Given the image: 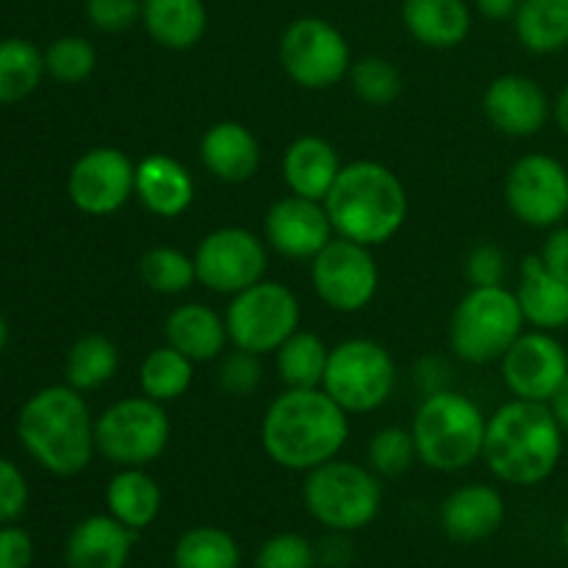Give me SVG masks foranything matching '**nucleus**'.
I'll return each instance as SVG.
<instances>
[{
  "label": "nucleus",
  "instance_id": "nucleus-1",
  "mask_svg": "<svg viewBox=\"0 0 568 568\" xmlns=\"http://www.w3.org/2000/svg\"><path fill=\"white\" fill-rule=\"evenodd\" d=\"M349 438V414L325 388H286L261 419L266 458L288 471H311L338 458Z\"/></svg>",
  "mask_w": 568,
  "mask_h": 568
},
{
  "label": "nucleus",
  "instance_id": "nucleus-2",
  "mask_svg": "<svg viewBox=\"0 0 568 568\" xmlns=\"http://www.w3.org/2000/svg\"><path fill=\"white\" fill-rule=\"evenodd\" d=\"M564 436L566 430L552 405L514 397L488 416L483 460L488 471L508 486H541L564 460Z\"/></svg>",
  "mask_w": 568,
  "mask_h": 568
},
{
  "label": "nucleus",
  "instance_id": "nucleus-3",
  "mask_svg": "<svg viewBox=\"0 0 568 568\" xmlns=\"http://www.w3.org/2000/svg\"><path fill=\"white\" fill-rule=\"evenodd\" d=\"M22 449L55 477H75L92 464L94 416L87 397L67 383L39 388L17 416Z\"/></svg>",
  "mask_w": 568,
  "mask_h": 568
},
{
  "label": "nucleus",
  "instance_id": "nucleus-4",
  "mask_svg": "<svg viewBox=\"0 0 568 568\" xmlns=\"http://www.w3.org/2000/svg\"><path fill=\"white\" fill-rule=\"evenodd\" d=\"M325 203L333 233L349 242L381 247L408 220V192L397 172L372 159L344 164Z\"/></svg>",
  "mask_w": 568,
  "mask_h": 568
},
{
  "label": "nucleus",
  "instance_id": "nucleus-5",
  "mask_svg": "<svg viewBox=\"0 0 568 568\" xmlns=\"http://www.w3.org/2000/svg\"><path fill=\"white\" fill-rule=\"evenodd\" d=\"M488 416L480 405L455 388L425 394L416 408L410 433L416 455L433 471L455 475L483 460Z\"/></svg>",
  "mask_w": 568,
  "mask_h": 568
},
{
  "label": "nucleus",
  "instance_id": "nucleus-6",
  "mask_svg": "<svg viewBox=\"0 0 568 568\" xmlns=\"http://www.w3.org/2000/svg\"><path fill=\"white\" fill-rule=\"evenodd\" d=\"M519 297L508 286H471L449 320V349L464 364L483 366L503 361L525 333Z\"/></svg>",
  "mask_w": 568,
  "mask_h": 568
},
{
  "label": "nucleus",
  "instance_id": "nucleus-7",
  "mask_svg": "<svg viewBox=\"0 0 568 568\" xmlns=\"http://www.w3.org/2000/svg\"><path fill=\"white\" fill-rule=\"evenodd\" d=\"M305 510L331 532H358L381 516L383 483L369 466L333 458L305 471Z\"/></svg>",
  "mask_w": 568,
  "mask_h": 568
},
{
  "label": "nucleus",
  "instance_id": "nucleus-8",
  "mask_svg": "<svg viewBox=\"0 0 568 568\" xmlns=\"http://www.w3.org/2000/svg\"><path fill=\"white\" fill-rule=\"evenodd\" d=\"M172 422L155 399L125 397L94 416V447L120 469H148L170 447Z\"/></svg>",
  "mask_w": 568,
  "mask_h": 568
},
{
  "label": "nucleus",
  "instance_id": "nucleus-9",
  "mask_svg": "<svg viewBox=\"0 0 568 568\" xmlns=\"http://www.w3.org/2000/svg\"><path fill=\"white\" fill-rule=\"evenodd\" d=\"M322 388L349 416L381 410L397 388L394 355L375 338H344L331 347Z\"/></svg>",
  "mask_w": 568,
  "mask_h": 568
},
{
  "label": "nucleus",
  "instance_id": "nucleus-10",
  "mask_svg": "<svg viewBox=\"0 0 568 568\" xmlns=\"http://www.w3.org/2000/svg\"><path fill=\"white\" fill-rule=\"evenodd\" d=\"M303 308L286 283L258 281L255 286L233 294L225 311L231 344L255 355H275L288 336L300 331Z\"/></svg>",
  "mask_w": 568,
  "mask_h": 568
},
{
  "label": "nucleus",
  "instance_id": "nucleus-11",
  "mask_svg": "<svg viewBox=\"0 0 568 568\" xmlns=\"http://www.w3.org/2000/svg\"><path fill=\"white\" fill-rule=\"evenodd\" d=\"M277 59L297 87L322 92L349 75L353 50L331 20L311 14L288 22L277 42Z\"/></svg>",
  "mask_w": 568,
  "mask_h": 568
},
{
  "label": "nucleus",
  "instance_id": "nucleus-12",
  "mask_svg": "<svg viewBox=\"0 0 568 568\" xmlns=\"http://www.w3.org/2000/svg\"><path fill=\"white\" fill-rule=\"evenodd\" d=\"M505 205L527 227L552 231L568 220V166L549 153H527L505 175Z\"/></svg>",
  "mask_w": 568,
  "mask_h": 568
},
{
  "label": "nucleus",
  "instance_id": "nucleus-13",
  "mask_svg": "<svg viewBox=\"0 0 568 568\" xmlns=\"http://www.w3.org/2000/svg\"><path fill=\"white\" fill-rule=\"evenodd\" d=\"M311 281L322 303L338 314L369 308L381 286V270L372 247L333 236L316 258H311Z\"/></svg>",
  "mask_w": 568,
  "mask_h": 568
},
{
  "label": "nucleus",
  "instance_id": "nucleus-14",
  "mask_svg": "<svg viewBox=\"0 0 568 568\" xmlns=\"http://www.w3.org/2000/svg\"><path fill=\"white\" fill-rule=\"evenodd\" d=\"M192 255L197 266V283H203L209 292L227 294V297L264 281L266 266H270L264 239L239 225L205 233Z\"/></svg>",
  "mask_w": 568,
  "mask_h": 568
},
{
  "label": "nucleus",
  "instance_id": "nucleus-15",
  "mask_svg": "<svg viewBox=\"0 0 568 568\" xmlns=\"http://www.w3.org/2000/svg\"><path fill=\"white\" fill-rule=\"evenodd\" d=\"M67 194L87 216H111L136 197V161L120 148H92L67 175Z\"/></svg>",
  "mask_w": 568,
  "mask_h": 568
},
{
  "label": "nucleus",
  "instance_id": "nucleus-16",
  "mask_svg": "<svg viewBox=\"0 0 568 568\" xmlns=\"http://www.w3.org/2000/svg\"><path fill=\"white\" fill-rule=\"evenodd\" d=\"M499 372L516 399L549 405L568 377V349L555 333L532 327L503 355Z\"/></svg>",
  "mask_w": 568,
  "mask_h": 568
},
{
  "label": "nucleus",
  "instance_id": "nucleus-17",
  "mask_svg": "<svg viewBox=\"0 0 568 568\" xmlns=\"http://www.w3.org/2000/svg\"><path fill=\"white\" fill-rule=\"evenodd\" d=\"M336 236L325 203L288 192L275 200L264 216V242L277 255L292 261H311Z\"/></svg>",
  "mask_w": 568,
  "mask_h": 568
},
{
  "label": "nucleus",
  "instance_id": "nucleus-18",
  "mask_svg": "<svg viewBox=\"0 0 568 568\" xmlns=\"http://www.w3.org/2000/svg\"><path fill=\"white\" fill-rule=\"evenodd\" d=\"M486 120L510 139H530L552 120V100L536 78L505 72L488 83L483 94Z\"/></svg>",
  "mask_w": 568,
  "mask_h": 568
},
{
  "label": "nucleus",
  "instance_id": "nucleus-19",
  "mask_svg": "<svg viewBox=\"0 0 568 568\" xmlns=\"http://www.w3.org/2000/svg\"><path fill=\"white\" fill-rule=\"evenodd\" d=\"M508 505L494 486H458L442 505V530L455 544H480L505 525Z\"/></svg>",
  "mask_w": 568,
  "mask_h": 568
},
{
  "label": "nucleus",
  "instance_id": "nucleus-20",
  "mask_svg": "<svg viewBox=\"0 0 568 568\" xmlns=\"http://www.w3.org/2000/svg\"><path fill=\"white\" fill-rule=\"evenodd\" d=\"M197 197L192 172L166 153H150L136 164V200L159 220H178Z\"/></svg>",
  "mask_w": 568,
  "mask_h": 568
},
{
  "label": "nucleus",
  "instance_id": "nucleus-21",
  "mask_svg": "<svg viewBox=\"0 0 568 568\" xmlns=\"http://www.w3.org/2000/svg\"><path fill=\"white\" fill-rule=\"evenodd\" d=\"M136 532L111 514H92L72 527L64 547L67 568H128Z\"/></svg>",
  "mask_w": 568,
  "mask_h": 568
},
{
  "label": "nucleus",
  "instance_id": "nucleus-22",
  "mask_svg": "<svg viewBox=\"0 0 568 568\" xmlns=\"http://www.w3.org/2000/svg\"><path fill=\"white\" fill-rule=\"evenodd\" d=\"M200 161L216 181L247 183L261 166L258 136L244 122H214L200 139Z\"/></svg>",
  "mask_w": 568,
  "mask_h": 568
},
{
  "label": "nucleus",
  "instance_id": "nucleus-23",
  "mask_svg": "<svg viewBox=\"0 0 568 568\" xmlns=\"http://www.w3.org/2000/svg\"><path fill=\"white\" fill-rule=\"evenodd\" d=\"M519 297L521 314L527 325L536 331L558 333L568 327V281L558 277L544 266L536 255H525L519 266V286L514 288Z\"/></svg>",
  "mask_w": 568,
  "mask_h": 568
},
{
  "label": "nucleus",
  "instance_id": "nucleus-24",
  "mask_svg": "<svg viewBox=\"0 0 568 568\" xmlns=\"http://www.w3.org/2000/svg\"><path fill=\"white\" fill-rule=\"evenodd\" d=\"M342 159L327 139L305 133L297 136L283 153V183L292 194L308 200H325L342 172Z\"/></svg>",
  "mask_w": 568,
  "mask_h": 568
},
{
  "label": "nucleus",
  "instance_id": "nucleus-25",
  "mask_svg": "<svg viewBox=\"0 0 568 568\" xmlns=\"http://www.w3.org/2000/svg\"><path fill=\"white\" fill-rule=\"evenodd\" d=\"M164 338L170 347L181 349L194 364L220 361L231 342L225 316L203 303H183L172 308L164 322Z\"/></svg>",
  "mask_w": 568,
  "mask_h": 568
},
{
  "label": "nucleus",
  "instance_id": "nucleus-26",
  "mask_svg": "<svg viewBox=\"0 0 568 568\" xmlns=\"http://www.w3.org/2000/svg\"><path fill=\"white\" fill-rule=\"evenodd\" d=\"M405 31L433 50H453L471 31V9L466 0H403Z\"/></svg>",
  "mask_w": 568,
  "mask_h": 568
},
{
  "label": "nucleus",
  "instance_id": "nucleus-27",
  "mask_svg": "<svg viewBox=\"0 0 568 568\" xmlns=\"http://www.w3.org/2000/svg\"><path fill=\"white\" fill-rule=\"evenodd\" d=\"M142 26L166 50H192L209 28L203 0H142Z\"/></svg>",
  "mask_w": 568,
  "mask_h": 568
},
{
  "label": "nucleus",
  "instance_id": "nucleus-28",
  "mask_svg": "<svg viewBox=\"0 0 568 568\" xmlns=\"http://www.w3.org/2000/svg\"><path fill=\"white\" fill-rule=\"evenodd\" d=\"M161 488L148 469H120L105 486V508L133 532H142L159 519Z\"/></svg>",
  "mask_w": 568,
  "mask_h": 568
},
{
  "label": "nucleus",
  "instance_id": "nucleus-29",
  "mask_svg": "<svg viewBox=\"0 0 568 568\" xmlns=\"http://www.w3.org/2000/svg\"><path fill=\"white\" fill-rule=\"evenodd\" d=\"M516 39L536 55L568 48V0H521L514 17Z\"/></svg>",
  "mask_w": 568,
  "mask_h": 568
},
{
  "label": "nucleus",
  "instance_id": "nucleus-30",
  "mask_svg": "<svg viewBox=\"0 0 568 568\" xmlns=\"http://www.w3.org/2000/svg\"><path fill=\"white\" fill-rule=\"evenodd\" d=\"M120 372V349L103 333L75 338L64 358V383L81 394L98 392Z\"/></svg>",
  "mask_w": 568,
  "mask_h": 568
},
{
  "label": "nucleus",
  "instance_id": "nucleus-31",
  "mask_svg": "<svg viewBox=\"0 0 568 568\" xmlns=\"http://www.w3.org/2000/svg\"><path fill=\"white\" fill-rule=\"evenodd\" d=\"M327 361L331 347L311 331H297L275 349V369L286 388H322Z\"/></svg>",
  "mask_w": 568,
  "mask_h": 568
},
{
  "label": "nucleus",
  "instance_id": "nucleus-32",
  "mask_svg": "<svg viewBox=\"0 0 568 568\" xmlns=\"http://www.w3.org/2000/svg\"><path fill=\"white\" fill-rule=\"evenodd\" d=\"M194 366L192 358L170 344L150 349L139 364V392L161 405L175 403L192 388Z\"/></svg>",
  "mask_w": 568,
  "mask_h": 568
},
{
  "label": "nucleus",
  "instance_id": "nucleus-33",
  "mask_svg": "<svg viewBox=\"0 0 568 568\" xmlns=\"http://www.w3.org/2000/svg\"><path fill=\"white\" fill-rule=\"evenodd\" d=\"M44 72V53L20 37L0 39V103H20L39 89Z\"/></svg>",
  "mask_w": 568,
  "mask_h": 568
},
{
  "label": "nucleus",
  "instance_id": "nucleus-34",
  "mask_svg": "<svg viewBox=\"0 0 568 568\" xmlns=\"http://www.w3.org/2000/svg\"><path fill=\"white\" fill-rule=\"evenodd\" d=\"M175 568H239L242 549L227 530L214 525L192 527L178 538L172 549Z\"/></svg>",
  "mask_w": 568,
  "mask_h": 568
},
{
  "label": "nucleus",
  "instance_id": "nucleus-35",
  "mask_svg": "<svg viewBox=\"0 0 568 568\" xmlns=\"http://www.w3.org/2000/svg\"><path fill=\"white\" fill-rule=\"evenodd\" d=\"M139 277L150 292L175 297L197 283V266H194V255H186L183 250L153 247L139 261Z\"/></svg>",
  "mask_w": 568,
  "mask_h": 568
},
{
  "label": "nucleus",
  "instance_id": "nucleus-36",
  "mask_svg": "<svg viewBox=\"0 0 568 568\" xmlns=\"http://www.w3.org/2000/svg\"><path fill=\"white\" fill-rule=\"evenodd\" d=\"M347 78L355 98L366 105H375V109L392 105L403 94V75L383 55H364V59L353 61Z\"/></svg>",
  "mask_w": 568,
  "mask_h": 568
},
{
  "label": "nucleus",
  "instance_id": "nucleus-37",
  "mask_svg": "<svg viewBox=\"0 0 568 568\" xmlns=\"http://www.w3.org/2000/svg\"><path fill=\"white\" fill-rule=\"evenodd\" d=\"M419 460L410 427H381L366 447V466L377 477L397 480Z\"/></svg>",
  "mask_w": 568,
  "mask_h": 568
},
{
  "label": "nucleus",
  "instance_id": "nucleus-38",
  "mask_svg": "<svg viewBox=\"0 0 568 568\" xmlns=\"http://www.w3.org/2000/svg\"><path fill=\"white\" fill-rule=\"evenodd\" d=\"M94 67H98V50L87 37H78V33L59 37L44 50V72L67 87L89 81Z\"/></svg>",
  "mask_w": 568,
  "mask_h": 568
},
{
  "label": "nucleus",
  "instance_id": "nucleus-39",
  "mask_svg": "<svg viewBox=\"0 0 568 568\" xmlns=\"http://www.w3.org/2000/svg\"><path fill=\"white\" fill-rule=\"evenodd\" d=\"M216 383H220L222 392L231 394V397H253L261 388V383H264L261 355L233 347V353H225L220 358Z\"/></svg>",
  "mask_w": 568,
  "mask_h": 568
},
{
  "label": "nucleus",
  "instance_id": "nucleus-40",
  "mask_svg": "<svg viewBox=\"0 0 568 568\" xmlns=\"http://www.w3.org/2000/svg\"><path fill=\"white\" fill-rule=\"evenodd\" d=\"M316 549L300 532H277L261 544L255 568H314Z\"/></svg>",
  "mask_w": 568,
  "mask_h": 568
},
{
  "label": "nucleus",
  "instance_id": "nucleus-41",
  "mask_svg": "<svg viewBox=\"0 0 568 568\" xmlns=\"http://www.w3.org/2000/svg\"><path fill=\"white\" fill-rule=\"evenodd\" d=\"M87 20L103 33H122L142 22V0H87Z\"/></svg>",
  "mask_w": 568,
  "mask_h": 568
},
{
  "label": "nucleus",
  "instance_id": "nucleus-42",
  "mask_svg": "<svg viewBox=\"0 0 568 568\" xmlns=\"http://www.w3.org/2000/svg\"><path fill=\"white\" fill-rule=\"evenodd\" d=\"M31 488L20 466L0 455V525H14L28 510Z\"/></svg>",
  "mask_w": 568,
  "mask_h": 568
},
{
  "label": "nucleus",
  "instance_id": "nucleus-43",
  "mask_svg": "<svg viewBox=\"0 0 568 568\" xmlns=\"http://www.w3.org/2000/svg\"><path fill=\"white\" fill-rule=\"evenodd\" d=\"M508 277V258L503 247L491 242L477 244L466 258V281L469 286H505Z\"/></svg>",
  "mask_w": 568,
  "mask_h": 568
},
{
  "label": "nucleus",
  "instance_id": "nucleus-44",
  "mask_svg": "<svg viewBox=\"0 0 568 568\" xmlns=\"http://www.w3.org/2000/svg\"><path fill=\"white\" fill-rule=\"evenodd\" d=\"M33 538L17 525H0V568H31Z\"/></svg>",
  "mask_w": 568,
  "mask_h": 568
},
{
  "label": "nucleus",
  "instance_id": "nucleus-45",
  "mask_svg": "<svg viewBox=\"0 0 568 568\" xmlns=\"http://www.w3.org/2000/svg\"><path fill=\"white\" fill-rule=\"evenodd\" d=\"M538 258L544 261V266H547L549 272H555V275L568 281V225L566 222L547 233L541 250H538Z\"/></svg>",
  "mask_w": 568,
  "mask_h": 568
},
{
  "label": "nucleus",
  "instance_id": "nucleus-46",
  "mask_svg": "<svg viewBox=\"0 0 568 568\" xmlns=\"http://www.w3.org/2000/svg\"><path fill=\"white\" fill-rule=\"evenodd\" d=\"M521 0H475V9L480 11L486 20L491 22H505L514 20L516 11H519Z\"/></svg>",
  "mask_w": 568,
  "mask_h": 568
},
{
  "label": "nucleus",
  "instance_id": "nucleus-47",
  "mask_svg": "<svg viewBox=\"0 0 568 568\" xmlns=\"http://www.w3.org/2000/svg\"><path fill=\"white\" fill-rule=\"evenodd\" d=\"M552 120H555V125H558L560 131H564L566 136H568V83H566L564 89H560L558 98H555Z\"/></svg>",
  "mask_w": 568,
  "mask_h": 568
},
{
  "label": "nucleus",
  "instance_id": "nucleus-48",
  "mask_svg": "<svg viewBox=\"0 0 568 568\" xmlns=\"http://www.w3.org/2000/svg\"><path fill=\"white\" fill-rule=\"evenodd\" d=\"M549 405H552L555 416H558V422H560V425H564V430L568 433V377H566L564 388H560V392L555 394V399Z\"/></svg>",
  "mask_w": 568,
  "mask_h": 568
},
{
  "label": "nucleus",
  "instance_id": "nucleus-49",
  "mask_svg": "<svg viewBox=\"0 0 568 568\" xmlns=\"http://www.w3.org/2000/svg\"><path fill=\"white\" fill-rule=\"evenodd\" d=\"M6 344H9V325H6L3 314H0V353L6 349Z\"/></svg>",
  "mask_w": 568,
  "mask_h": 568
},
{
  "label": "nucleus",
  "instance_id": "nucleus-50",
  "mask_svg": "<svg viewBox=\"0 0 568 568\" xmlns=\"http://www.w3.org/2000/svg\"><path fill=\"white\" fill-rule=\"evenodd\" d=\"M560 536H564V547H566V552H568V516H566V521H564V532H560Z\"/></svg>",
  "mask_w": 568,
  "mask_h": 568
}]
</instances>
